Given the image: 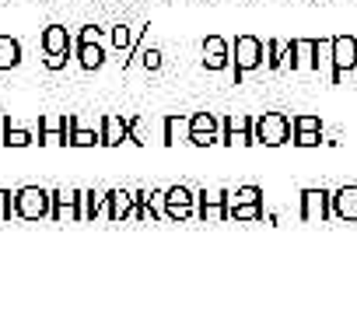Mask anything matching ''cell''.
Wrapping results in <instances>:
<instances>
[{"instance_id":"obj_2","label":"cell","mask_w":357,"mask_h":315,"mask_svg":"<svg viewBox=\"0 0 357 315\" xmlns=\"http://www.w3.org/2000/svg\"><path fill=\"white\" fill-rule=\"evenodd\" d=\"M252 137H256V144H270V147L287 144L291 140V119L284 112H263L252 123Z\"/></svg>"},{"instance_id":"obj_19","label":"cell","mask_w":357,"mask_h":315,"mask_svg":"<svg viewBox=\"0 0 357 315\" xmlns=\"http://www.w3.org/2000/svg\"><path fill=\"white\" fill-rule=\"evenodd\" d=\"M190 140V116H168L165 119V144Z\"/></svg>"},{"instance_id":"obj_10","label":"cell","mask_w":357,"mask_h":315,"mask_svg":"<svg viewBox=\"0 0 357 315\" xmlns=\"http://www.w3.org/2000/svg\"><path fill=\"white\" fill-rule=\"evenodd\" d=\"M50 197H53V210H50V217H81V193H63V190H50Z\"/></svg>"},{"instance_id":"obj_28","label":"cell","mask_w":357,"mask_h":315,"mask_svg":"<svg viewBox=\"0 0 357 315\" xmlns=\"http://www.w3.org/2000/svg\"><path fill=\"white\" fill-rule=\"evenodd\" d=\"M43 63H46V70H63L67 56H43Z\"/></svg>"},{"instance_id":"obj_3","label":"cell","mask_w":357,"mask_h":315,"mask_svg":"<svg viewBox=\"0 0 357 315\" xmlns=\"http://www.w3.org/2000/svg\"><path fill=\"white\" fill-rule=\"evenodd\" d=\"M259 63H263V43L256 36H238L235 39V81H242Z\"/></svg>"},{"instance_id":"obj_5","label":"cell","mask_w":357,"mask_h":315,"mask_svg":"<svg viewBox=\"0 0 357 315\" xmlns=\"http://www.w3.org/2000/svg\"><path fill=\"white\" fill-rule=\"evenodd\" d=\"M77 116H43L39 119V144H70Z\"/></svg>"},{"instance_id":"obj_6","label":"cell","mask_w":357,"mask_h":315,"mask_svg":"<svg viewBox=\"0 0 357 315\" xmlns=\"http://www.w3.org/2000/svg\"><path fill=\"white\" fill-rule=\"evenodd\" d=\"M228 217H238V221H256L263 217V207H259V190L256 186H242L228 207Z\"/></svg>"},{"instance_id":"obj_8","label":"cell","mask_w":357,"mask_h":315,"mask_svg":"<svg viewBox=\"0 0 357 315\" xmlns=\"http://www.w3.org/2000/svg\"><path fill=\"white\" fill-rule=\"evenodd\" d=\"M214 140H218V119H214L211 112L190 116V144L207 147V144H214Z\"/></svg>"},{"instance_id":"obj_9","label":"cell","mask_w":357,"mask_h":315,"mask_svg":"<svg viewBox=\"0 0 357 315\" xmlns=\"http://www.w3.org/2000/svg\"><path fill=\"white\" fill-rule=\"evenodd\" d=\"M193 200H197V197H193L186 186L168 190V193H165V210H168V217H175V221L190 217V214H193Z\"/></svg>"},{"instance_id":"obj_23","label":"cell","mask_w":357,"mask_h":315,"mask_svg":"<svg viewBox=\"0 0 357 315\" xmlns=\"http://www.w3.org/2000/svg\"><path fill=\"white\" fill-rule=\"evenodd\" d=\"M70 144H74V147H91V144H102V133H95V130H84V126H77V119H74Z\"/></svg>"},{"instance_id":"obj_21","label":"cell","mask_w":357,"mask_h":315,"mask_svg":"<svg viewBox=\"0 0 357 315\" xmlns=\"http://www.w3.org/2000/svg\"><path fill=\"white\" fill-rule=\"evenodd\" d=\"M336 214L340 217H357V190L354 186H347V190L336 193Z\"/></svg>"},{"instance_id":"obj_17","label":"cell","mask_w":357,"mask_h":315,"mask_svg":"<svg viewBox=\"0 0 357 315\" xmlns=\"http://www.w3.org/2000/svg\"><path fill=\"white\" fill-rule=\"evenodd\" d=\"M294 130H298L294 144H301V147L319 144V119H315V116H298V119H294Z\"/></svg>"},{"instance_id":"obj_25","label":"cell","mask_w":357,"mask_h":315,"mask_svg":"<svg viewBox=\"0 0 357 315\" xmlns=\"http://www.w3.org/2000/svg\"><path fill=\"white\" fill-rule=\"evenodd\" d=\"M112 43H116V49H123V53H126V49L133 46V39H130V29H126V25H116V29H112Z\"/></svg>"},{"instance_id":"obj_15","label":"cell","mask_w":357,"mask_h":315,"mask_svg":"<svg viewBox=\"0 0 357 315\" xmlns=\"http://www.w3.org/2000/svg\"><path fill=\"white\" fill-rule=\"evenodd\" d=\"M123 140H130V119L105 116V119H102V144L116 147V144H123Z\"/></svg>"},{"instance_id":"obj_18","label":"cell","mask_w":357,"mask_h":315,"mask_svg":"<svg viewBox=\"0 0 357 315\" xmlns=\"http://www.w3.org/2000/svg\"><path fill=\"white\" fill-rule=\"evenodd\" d=\"M22 63V43L11 36H0V70H15Z\"/></svg>"},{"instance_id":"obj_16","label":"cell","mask_w":357,"mask_h":315,"mask_svg":"<svg viewBox=\"0 0 357 315\" xmlns=\"http://www.w3.org/2000/svg\"><path fill=\"white\" fill-rule=\"evenodd\" d=\"M32 130H22V126H11V116H0V144L4 147H25L32 144Z\"/></svg>"},{"instance_id":"obj_24","label":"cell","mask_w":357,"mask_h":315,"mask_svg":"<svg viewBox=\"0 0 357 315\" xmlns=\"http://www.w3.org/2000/svg\"><path fill=\"white\" fill-rule=\"evenodd\" d=\"M11 214H15V193L0 190V224H4V221H11Z\"/></svg>"},{"instance_id":"obj_26","label":"cell","mask_w":357,"mask_h":315,"mask_svg":"<svg viewBox=\"0 0 357 315\" xmlns=\"http://www.w3.org/2000/svg\"><path fill=\"white\" fill-rule=\"evenodd\" d=\"M266 53H270V67H280L284 63V53H287V43H270Z\"/></svg>"},{"instance_id":"obj_7","label":"cell","mask_w":357,"mask_h":315,"mask_svg":"<svg viewBox=\"0 0 357 315\" xmlns=\"http://www.w3.org/2000/svg\"><path fill=\"white\" fill-rule=\"evenodd\" d=\"M43 53L46 56H67L70 60V53H74V39H70V32L63 29V25H50V29H43Z\"/></svg>"},{"instance_id":"obj_12","label":"cell","mask_w":357,"mask_h":315,"mask_svg":"<svg viewBox=\"0 0 357 315\" xmlns=\"http://www.w3.org/2000/svg\"><path fill=\"white\" fill-rule=\"evenodd\" d=\"M225 144H256L252 137V119L249 116H231L225 123Z\"/></svg>"},{"instance_id":"obj_1","label":"cell","mask_w":357,"mask_h":315,"mask_svg":"<svg viewBox=\"0 0 357 315\" xmlns=\"http://www.w3.org/2000/svg\"><path fill=\"white\" fill-rule=\"evenodd\" d=\"M50 210H53L50 190H43V186H22L15 193V214L22 221H43V217H50Z\"/></svg>"},{"instance_id":"obj_4","label":"cell","mask_w":357,"mask_h":315,"mask_svg":"<svg viewBox=\"0 0 357 315\" xmlns=\"http://www.w3.org/2000/svg\"><path fill=\"white\" fill-rule=\"evenodd\" d=\"M74 49H77V63H81L84 70H98L102 60H105V49L98 46V29H95V25H84V29H81Z\"/></svg>"},{"instance_id":"obj_14","label":"cell","mask_w":357,"mask_h":315,"mask_svg":"<svg viewBox=\"0 0 357 315\" xmlns=\"http://www.w3.org/2000/svg\"><path fill=\"white\" fill-rule=\"evenodd\" d=\"M333 63H336V70L354 67V63H357V39L336 36V39H333Z\"/></svg>"},{"instance_id":"obj_11","label":"cell","mask_w":357,"mask_h":315,"mask_svg":"<svg viewBox=\"0 0 357 315\" xmlns=\"http://www.w3.org/2000/svg\"><path fill=\"white\" fill-rule=\"evenodd\" d=\"M204 67L207 70H225L228 67V43L221 36H211L204 43Z\"/></svg>"},{"instance_id":"obj_20","label":"cell","mask_w":357,"mask_h":315,"mask_svg":"<svg viewBox=\"0 0 357 315\" xmlns=\"http://www.w3.org/2000/svg\"><path fill=\"white\" fill-rule=\"evenodd\" d=\"M105 200H109V217H112V221H123L126 214H133V197H130V193L116 190V193H109Z\"/></svg>"},{"instance_id":"obj_13","label":"cell","mask_w":357,"mask_h":315,"mask_svg":"<svg viewBox=\"0 0 357 315\" xmlns=\"http://www.w3.org/2000/svg\"><path fill=\"white\" fill-rule=\"evenodd\" d=\"M228 197H231V193H200V217H204V221H221V217H228Z\"/></svg>"},{"instance_id":"obj_22","label":"cell","mask_w":357,"mask_h":315,"mask_svg":"<svg viewBox=\"0 0 357 315\" xmlns=\"http://www.w3.org/2000/svg\"><path fill=\"white\" fill-rule=\"evenodd\" d=\"M301 203H305V217H326V193L308 190V193L301 197Z\"/></svg>"},{"instance_id":"obj_27","label":"cell","mask_w":357,"mask_h":315,"mask_svg":"<svg viewBox=\"0 0 357 315\" xmlns=\"http://www.w3.org/2000/svg\"><path fill=\"white\" fill-rule=\"evenodd\" d=\"M144 67L147 70H158L161 67V53L158 49H144Z\"/></svg>"}]
</instances>
